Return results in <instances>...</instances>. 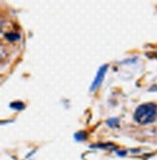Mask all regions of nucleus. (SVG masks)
Returning <instances> with one entry per match:
<instances>
[{
	"label": "nucleus",
	"instance_id": "f257e3e1",
	"mask_svg": "<svg viewBox=\"0 0 157 160\" xmlns=\"http://www.w3.org/2000/svg\"><path fill=\"white\" fill-rule=\"evenodd\" d=\"M157 107L152 103H146L137 108L134 118L140 124H147L152 122L156 118Z\"/></svg>",
	"mask_w": 157,
	"mask_h": 160
},
{
	"label": "nucleus",
	"instance_id": "f03ea898",
	"mask_svg": "<svg viewBox=\"0 0 157 160\" xmlns=\"http://www.w3.org/2000/svg\"><path fill=\"white\" fill-rule=\"evenodd\" d=\"M108 69V65H102L99 69L98 72L96 74V77L94 78V81L92 82L91 87H90V91H94L96 88H98L100 87V84L102 83V82L104 81V77H105V74L107 72Z\"/></svg>",
	"mask_w": 157,
	"mask_h": 160
},
{
	"label": "nucleus",
	"instance_id": "7ed1b4c3",
	"mask_svg": "<svg viewBox=\"0 0 157 160\" xmlns=\"http://www.w3.org/2000/svg\"><path fill=\"white\" fill-rule=\"evenodd\" d=\"M5 38L8 39L9 41H17L21 38V35L18 33H13V32H10V33H6L5 34Z\"/></svg>",
	"mask_w": 157,
	"mask_h": 160
},
{
	"label": "nucleus",
	"instance_id": "20e7f679",
	"mask_svg": "<svg viewBox=\"0 0 157 160\" xmlns=\"http://www.w3.org/2000/svg\"><path fill=\"white\" fill-rule=\"evenodd\" d=\"M75 139L77 141H84L86 139V133L85 131H80V132H77L75 134Z\"/></svg>",
	"mask_w": 157,
	"mask_h": 160
},
{
	"label": "nucleus",
	"instance_id": "39448f33",
	"mask_svg": "<svg viewBox=\"0 0 157 160\" xmlns=\"http://www.w3.org/2000/svg\"><path fill=\"white\" fill-rule=\"evenodd\" d=\"M10 107L15 109V110H22L24 108V105L21 102H14V103H11Z\"/></svg>",
	"mask_w": 157,
	"mask_h": 160
},
{
	"label": "nucleus",
	"instance_id": "423d86ee",
	"mask_svg": "<svg viewBox=\"0 0 157 160\" xmlns=\"http://www.w3.org/2000/svg\"><path fill=\"white\" fill-rule=\"evenodd\" d=\"M108 125L110 127H115L118 125V119L117 118H110L108 120Z\"/></svg>",
	"mask_w": 157,
	"mask_h": 160
}]
</instances>
